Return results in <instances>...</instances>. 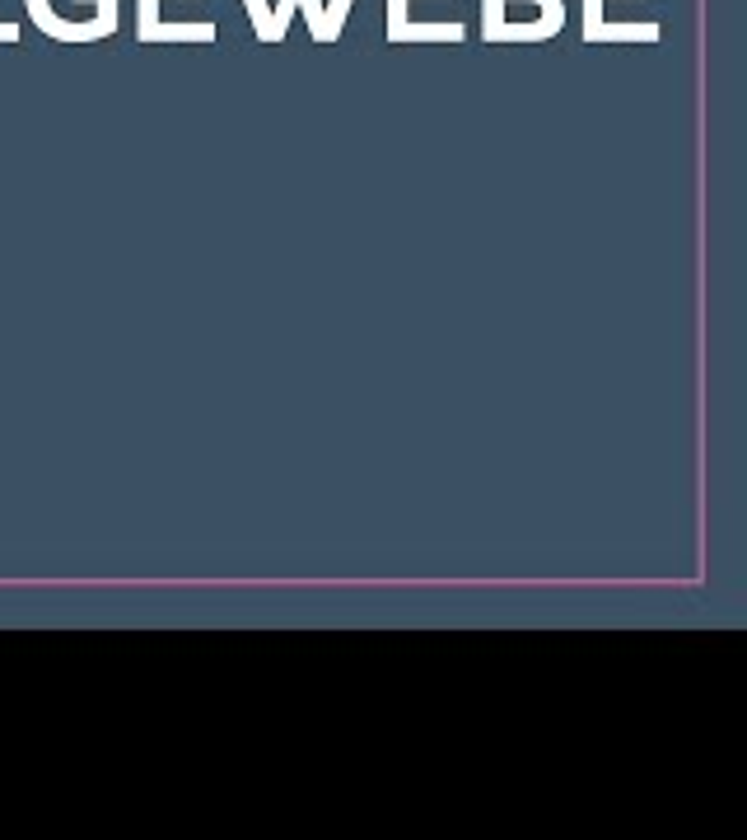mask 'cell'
Returning <instances> with one entry per match:
<instances>
[{"instance_id": "7", "label": "cell", "mask_w": 747, "mask_h": 840, "mask_svg": "<svg viewBox=\"0 0 747 840\" xmlns=\"http://www.w3.org/2000/svg\"><path fill=\"white\" fill-rule=\"evenodd\" d=\"M323 15H327V33H332V38H341V24H346V15H351V0H332Z\"/></svg>"}, {"instance_id": "6", "label": "cell", "mask_w": 747, "mask_h": 840, "mask_svg": "<svg viewBox=\"0 0 747 840\" xmlns=\"http://www.w3.org/2000/svg\"><path fill=\"white\" fill-rule=\"evenodd\" d=\"M411 24V0H388V38L402 42V29Z\"/></svg>"}, {"instance_id": "1", "label": "cell", "mask_w": 747, "mask_h": 840, "mask_svg": "<svg viewBox=\"0 0 747 840\" xmlns=\"http://www.w3.org/2000/svg\"><path fill=\"white\" fill-rule=\"evenodd\" d=\"M607 0H584V42H659V24H607Z\"/></svg>"}, {"instance_id": "4", "label": "cell", "mask_w": 747, "mask_h": 840, "mask_svg": "<svg viewBox=\"0 0 747 840\" xmlns=\"http://www.w3.org/2000/svg\"><path fill=\"white\" fill-rule=\"evenodd\" d=\"M295 5L304 10V19H309L313 42H332V33H327V19H323V0H295Z\"/></svg>"}, {"instance_id": "3", "label": "cell", "mask_w": 747, "mask_h": 840, "mask_svg": "<svg viewBox=\"0 0 747 840\" xmlns=\"http://www.w3.org/2000/svg\"><path fill=\"white\" fill-rule=\"evenodd\" d=\"M243 5H248V19H252V29H257V38L262 42H280L276 29H271V5L266 0H243Z\"/></svg>"}, {"instance_id": "2", "label": "cell", "mask_w": 747, "mask_h": 840, "mask_svg": "<svg viewBox=\"0 0 747 840\" xmlns=\"http://www.w3.org/2000/svg\"><path fill=\"white\" fill-rule=\"evenodd\" d=\"M145 42H215V24H159V0H140Z\"/></svg>"}, {"instance_id": "5", "label": "cell", "mask_w": 747, "mask_h": 840, "mask_svg": "<svg viewBox=\"0 0 747 840\" xmlns=\"http://www.w3.org/2000/svg\"><path fill=\"white\" fill-rule=\"evenodd\" d=\"M482 29H486V42L500 38V29H505V0H482Z\"/></svg>"}]
</instances>
